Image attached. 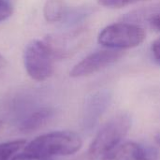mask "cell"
Masks as SVG:
<instances>
[{
    "label": "cell",
    "instance_id": "obj_17",
    "mask_svg": "<svg viewBox=\"0 0 160 160\" xmlns=\"http://www.w3.org/2000/svg\"><path fill=\"white\" fill-rule=\"evenodd\" d=\"M150 23L154 28L160 31V13H157V14H154L151 16Z\"/></svg>",
    "mask_w": 160,
    "mask_h": 160
},
{
    "label": "cell",
    "instance_id": "obj_4",
    "mask_svg": "<svg viewBox=\"0 0 160 160\" xmlns=\"http://www.w3.org/2000/svg\"><path fill=\"white\" fill-rule=\"evenodd\" d=\"M54 58L42 39L30 41L23 51V65L28 76L37 82H43L53 72Z\"/></svg>",
    "mask_w": 160,
    "mask_h": 160
},
{
    "label": "cell",
    "instance_id": "obj_5",
    "mask_svg": "<svg viewBox=\"0 0 160 160\" xmlns=\"http://www.w3.org/2000/svg\"><path fill=\"white\" fill-rule=\"evenodd\" d=\"M87 38L85 28H76L60 34H50L42 38L52 57L55 59H65L70 57L84 43Z\"/></svg>",
    "mask_w": 160,
    "mask_h": 160
},
{
    "label": "cell",
    "instance_id": "obj_13",
    "mask_svg": "<svg viewBox=\"0 0 160 160\" xmlns=\"http://www.w3.org/2000/svg\"><path fill=\"white\" fill-rule=\"evenodd\" d=\"M140 0H98V4L103 6V7H107V8H123L126 6H129V5H133L137 2H139Z\"/></svg>",
    "mask_w": 160,
    "mask_h": 160
},
{
    "label": "cell",
    "instance_id": "obj_7",
    "mask_svg": "<svg viewBox=\"0 0 160 160\" xmlns=\"http://www.w3.org/2000/svg\"><path fill=\"white\" fill-rule=\"evenodd\" d=\"M111 102L112 94L108 90H99L88 97L82 115V127L85 130L91 131L96 128Z\"/></svg>",
    "mask_w": 160,
    "mask_h": 160
},
{
    "label": "cell",
    "instance_id": "obj_11",
    "mask_svg": "<svg viewBox=\"0 0 160 160\" xmlns=\"http://www.w3.org/2000/svg\"><path fill=\"white\" fill-rule=\"evenodd\" d=\"M26 142L24 140H15L0 143V160H9L17 152H19Z\"/></svg>",
    "mask_w": 160,
    "mask_h": 160
},
{
    "label": "cell",
    "instance_id": "obj_18",
    "mask_svg": "<svg viewBox=\"0 0 160 160\" xmlns=\"http://www.w3.org/2000/svg\"><path fill=\"white\" fill-rule=\"evenodd\" d=\"M6 64H7V61H6V58L0 53V71L5 68V66H6Z\"/></svg>",
    "mask_w": 160,
    "mask_h": 160
},
{
    "label": "cell",
    "instance_id": "obj_16",
    "mask_svg": "<svg viewBox=\"0 0 160 160\" xmlns=\"http://www.w3.org/2000/svg\"><path fill=\"white\" fill-rule=\"evenodd\" d=\"M12 160H52V158H40V157H37V156H33L27 153H23L22 155H18L16 157H14Z\"/></svg>",
    "mask_w": 160,
    "mask_h": 160
},
{
    "label": "cell",
    "instance_id": "obj_9",
    "mask_svg": "<svg viewBox=\"0 0 160 160\" xmlns=\"http://www.w3.org/2000/svg\"><path fill=\"white\" fill-rule=\"evenodd\" d=\"M68 9L65 0H46L43 7V16L49 22H58L64 20Z\"/></svg>",
    "mask_w": 160,
    "mask_h": 160
},
{
    "label": "cell",
    "instance_id": "obj_14",
    "mask_svg": "<svg viewBox=\"0 0 160 160\" xmlns=\"http://www.w3.org/2000/svg\"><path fill=\"white\" fill-rule=\"evenodd\" d=\"M13 12L11 0H0V22L6 21Z\"/></svg>",
    "mask_w": 160,
    "mask_h": 160
},
{
    "label": "cell",
    "instance_id": "obj_20",
    "mask_svg": "<svg viewBox=\"0 0 160 160\" xmlns=\"http://www.w3.org/2000/svg\"><path fill=\"white\" fill-rule=\"evenodd\" d=\"M2 126H3V123H2V121H0V129H1V128H2Z\"/></svg>",
    "mask_w": 160,
    "mask_h": 160
},
{
    "label": "cell",
    "instance_id": "obj_8",
    "mask_svg": "<svg viewBox=\"0 0 160 160\" xmlns=\"http://www.w3.org/2000/svg\"><path fill=\"white\" fill-rule=\"evenodd\" d=\"M53 110L51 108H38L25 115L19 123V128L25 133L34 132L45 126L53 116Z\"/></svg>",
    "mask_w": 160,
    "mask_h": 160
},
{
    "label": "cell",
    "instance_id": "obj_10",
    "mask_svg": "<svg viewBox=\"0 0 160 160\" xmlns=\"http://www.w3.org/2000/svg\"><path fill=\"white\" fill-rule=\"evenodd\" d=\"M139 144L133 142L121 143L106 154L101 160H136Z\"/></svg>",
    "mask_w": 160,
    "mask_h": 160
},
{
    "label": "cell",
    "instance_id": "obj_2",
    "mask_svg": "<svg viewBox=\"0 0 160 160\" xmlns=\"http://www.w3.org/2000/svg\"><path fill=\"white\" fill-rule=\"evenodd\" d=\"M131 117L127 113L117 114L112 117L98 132L91 142L87 152L88 158L90 160L102 158L106 154L121 144V142L131 128Z\"/></svg>",
    "mask_w": 160,
    "mask_h": 160
},
{
    "label": "cell",
    "instance_id": "obj_15",
    "mask_svg": "<svg viewBox=\"0 0 160 160\" xmlns=\"http://www.w3.org/2000/svg\"><path fill=\"white\" fill-rule=\"evenodd\" d=\"M151 52L153 54L154 59L156 60L157 63L160 65V38L156 39L151 46Z\"/></svg>",
    "mask_w": 160,
    "mask_h": 160
},
{
    "label": "cell",
    "instance_id": "obj_1",
    "mask_svg": "<svg viewBox=\"0 0 160 160\" xmlns=\"http://www.w3.org/2000/svg\"><path fill=\"white\" fill-rule=\"evenodd\" d=\"M82 145V138L72 131H54L38 136L24 146V152L33 156L52 158L77 153Z\"/></svg>",
    "mask_w": 160,
    "mask_h": 160
},
{
    "label": "cell",
    "instance_id": "obj_19",
    "mask_svg": "<svg viewBox=\"0 0 160 160\" xmlns=\"http://www.w3.org/2000/svg\"><path fill=\"white\" fill-rule=\"evenodd\" d=\"M155 141L157 142V144L160 146V132H158L156 136H155Z\"/></svg>",
    "mask_w": 160,
    "mask_h": 160
},
{
    "label": "cell",
    "instance_id": "obj_3",
    "mask_svg": "<svg viewBox=\"0 0 160 160\" xmlns=\"http://www.w3.org/2000/svg\"><path fill=\"white\" fill-rule=\"evenodd\" d=\"M146 37L145 30L130 22L112 23L99 33L98 41L100 45L113 50L131 49L141 45Z\"/></svg>",
    "mask_w": 160,
    "mask_h": 160
},
{
    "label": "cell",
    "instance_id": "obj_12",
    "mask_svg": "<svg viewBox=\"0 0 160 160\" xmlns=\"http://www.w3.org/2000/svg\"><path fill=\"white\" fill-rule=\"evenodd\" d=\"M159 152L153 146H138L136 153V160H158Z\"/></svg>",
    "mask_w": 160,
    "mask_h": 160
},
{
    "label": "cell",
    "instance_id": "obj_6",
    "mask_svg": "<svg viewBox=\"0 0 160 160\" xmlns=\"http://www.w3.org/2000/svg\"><path fill=\"white\" fill-rule=\"evenodd\" d=\"M123 56V52L113 49L96 51L77 63L69 72L72 78H81L95 74L116 63Z\"/></svg>",
    "mask_w": 160,
    "mask_h": 160
}]
</instances>
